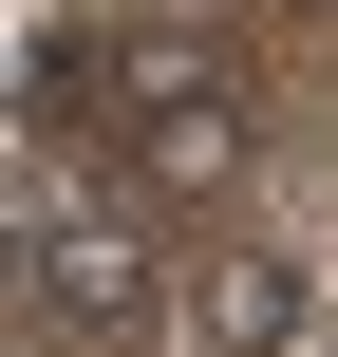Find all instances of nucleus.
Masks as SVG:
<instances>
[{"label": "nucleus", "mask_w": 338, "mask_h": 357, "mask_svg": "<svg viewBox=\"0 0 338 357\" xmlns=\"http://www.w3.org/2000/svg\"><path fill=\"white\" fill-rule=\"evenodd\" d=\"M94 132H113V188H226V169H245V94H226L188 38H113Z\"/></svg>", "instance_id": "obj_1"}, {"label": "nucleus", "mask_w": 338, "mask_h": 357, "mask_svg": "<svg viewBox=\"0 0 338 357\" xmlns=\"http://www.w3.org/2000/svg\"><path fill=\"white\" fill-rule=\"evenodd\" d=\"M19 282H38V320L113 339V320L151 301V226H132V188H75V169H19Z\"/></svg>", "instance_id": "obj_2"}, {"label": "nucleus", "mask_w": 338, "mask_h": 357, "mask_svg": "<svg viewBox=\"0 0 338 357\" xmlns=\"http://www.w3.org/2000/svg\"><path fill=\"white\" fill-rule=\"evenodd\" d=\"M301 320H320V264H282V245H226L188 282V357H301Z\"/></svg>", "instance_id": "obj_3"}]
</instances>
